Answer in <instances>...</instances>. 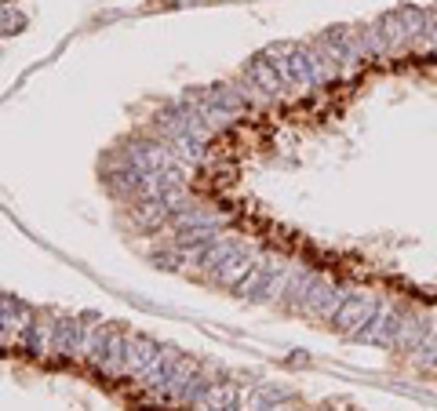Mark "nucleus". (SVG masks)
I'll list each match as a JSON object with an SVG mask.
<instances>
[{
  "label": "nucleus",
  "mask_w": 437,
  "mask_h": 411,
  "mask_svg": "<svg viewBox=\"0 0 437 411\" xmlns=\"http://www.w3.org/2000/svg\"><path fill=\"white\" fill-rule=\"evenodd\" d=\"M394 11H397V19H401V25H405L408 41L430 44V19H427V8H419V4H397Z\"/></svg>",
  "instance_id": "nucleus-1"
},
{
  "label": "nucleus",
  "mask_w": 437,
  "mask_h": 411,
  "mask_svg": "<svg viewBox=\"0 0 437 411\" xmlns=\"http://www.w3.org/2000/svg\"><path fill=\"white\" fill-rule=\"evenodd\" d=\"M248 76L259 87H266L270 95H277L281 87H285V76H281V70L274 66L270 59H252V66H248Z\"/></svg>",
  "instance_id": "nucleus-2"
},
{
  "label": "nucleus",
  "mask_w": 437,
  "mask_h": 411,
  "mask_svg": "<svg viewBox=\"0 0 437 411\" xmlns=\"http://www.w3.org/2000/svg\"><path fill=\"white\" fill-rule=\"evenodd\" d=\"M427 19H430V41L437 44V4H434V8H427Z\"/></svg>",
  "instance_id": "nucleus-3"
}]
</instances>
